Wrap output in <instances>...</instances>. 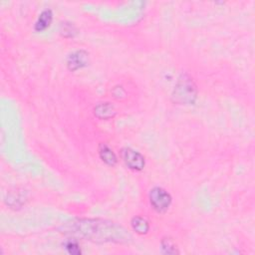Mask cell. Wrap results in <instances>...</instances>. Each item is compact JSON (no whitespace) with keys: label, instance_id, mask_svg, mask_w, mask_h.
I'll return each mask as SVG.
<instances>
[{"label":"cell","instance_id":"cell-1","mask_svg":"<svg viewBox=\"0 0 255 255\" xmlns=\"http://www.w3.org/2000/svg\"><path fill=\"white\" fill-rule=\"evenodd\" d=\"M63 232L93 242L125 243L132 239L130 233L121 225L103 219H77L63 226Z\"/></svg>","mask_w":255,"mask_h":255},{"label":"cell","instance_id":"cell-2","mask_svg":"<svg viewBox=\"0 0 255 255\" xmlns=\"http://www.w3.org/2000/svg\"><path fill=\"white\" fill-rule=\"evenodd\" d=\"M172 99L179 105H193L198 98L195 82L187 74H181L172 91Z\"/></svg>","mask_w":255,"mask_h":255},{"label":"cell","instance_id":"cell-3","mask_svg":"<svg viewBox=\"0 0 255 255\" xmlns=\"http://www.w3.org/2000/svg\"><path fill=\"white\" fill-rule=\"evenodd\" d=\"M149 199L153 209L160 213L166 212L170 209L172 202L170 195L161 186H155L150 190Z\"/></svg>","mask_w":255,"mask_h":255},{"label":"cell","instance_id":"cell-4","mask_svg":"<svg viewBox=\"0 0 255 255\" xmlns=\"http://www.w3.org/2000/svg\"><path fill=\"white\" fill-rule=\"evenodd\" d=\"M120 155L125 165L130 170H133L136 171H141L144 170L146 166V160H145V157L138 151L132 148L126 147L121 150Z\"/></svg>","mask_w":255,"mask_h":255},{"label":"cell","instance_id":"cell-5","mask_svg":"<svg viewBox=\"0 0 255 255\" xmlns=\"http://www.w3.org/2000/svg\"><path fill=\"white\" fill-rule=\"evenodd\" d=\"M89 54L84 50H78L71 53L67 58V66L70 71H77L88 65Z\"/></svg>","mask_w":255,"mask_h":255},{"label":"cell","instance_id":"cell-6","mask_svg":"<svg viewBox=\"0 0 255 255\" xmlns=\"http://www.w3.org/2000/svg\"><path fill=\"white\" fill-rule=\"evenodd\" d=\"M99 157L102 160L103 163L110 167H114L118 163V158L114 151L107 145V144H100L99 149H98Z\"/></svg>","mask_w":255,"mask_h":255},{"label":"cell","instance_id":"cell-7","mask_svg":"<svg viewBox=\"0 0 255 255\" xmlns=\"http://www.w3.org/2000/svg\"><path fill=\"white\" fill-rule=\"evenodd\" d=\"M53 20V12L51 9H44L38 16L35 25H34V29L37 32H42L45 31L47 28H49V26L51 25Z\"/></svg>","mask_w":255,"mask_h":255},{"label":"cell","instance_id":"cell-8","mask_svg":"<svg viewBox=\"0 0 255 255\" xmlns=\"http://www.w3.org/2000/svg\"><path fill=\"white\" fill-rule=\"evenodd\" d=\"M94 114L99 119L108 120V119L113 118L116 115V111H115V108H114V106L112 104H110V103H101V104H99V105H97L95 107Z\"/></svg>","mask_w":255,"mask_h":255},{"label":"cell","instance_id":"cell-9","mask_svg":"<svg viewBox=\"0 0 255 255\" xmlns=\"http://www.w3.org/2000/svg\"><path fill=\"white\" fill-rule=\"evenodd\" d=\"M131 226L138 234H147L150 230V224L148 220L142 216H134L131 220Z\"/></svg>","mask_w":255,"mask_h":255},{"label":"cell","instance_id":"cell-10","mask_svg":"<svg viewBox=\"0 0 255 255\" xmlns=\"http://www.w3.org/2000/svg\"><path fill=\"white\" fill-rule=\"evenodd\" d=\"M63 246H64V248L67 250V252L70 253V254L79 255V254L82 253L80 245H79L77 239H75V238H69V239L65 240V242L63 243Z\"/></svg>","mask_w":255,"mask_h":255},{"label":"cell","instance_id":"cell-11","mask_svg":"<svg viewBox=\"0 0 255 255\" xmlns=\"http://www.w3.org/2000/svg\"><path fill=\"white\" fill-rule=\"evenodd\" d=\"M161 247H162V252L165 254H177L178 250L172 239L166 237L163 238L161 242Z\"/></svg>","mask_w":255,"mask_h":255},{"label":"cell","instance_id":"cell-12","mask_svg":"<svg viewBox=\"0 0 255 255\" xmlns=\"http://www.w3.org/2000/svg\"><path fill=\"white\" fill-rule=\"evenodd\" d=\"M61 34L66 38H73L77 34V29L73 23L63 22L60 28Z\"/></svg>","mask_w":255,"mask_h":255}]
</instances>
